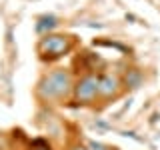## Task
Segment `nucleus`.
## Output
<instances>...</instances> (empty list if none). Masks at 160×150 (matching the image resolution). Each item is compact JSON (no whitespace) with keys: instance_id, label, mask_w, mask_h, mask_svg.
<instances>
[{"instance_id":"obj_1","label":"nucleus","mask_w":160,"mask_h":150,"mask_svg":"<svg viewBox=\"0 0 160 150\" xmlns=\"http://www.w3.org/2000/svg\"><path fill=\"white\" fill-rule=\"evenodd\" d=\"M68 74L66 72H52L48 78L42 80L40 84V94L46 98H54V96H62L68 90Z\"/></svg>"},{"instance_id":"obj_2","label":"nucleus","mask_w":160,"mask_h":150,"mask_svg":"<svg viewBox=\"0 0 160 150\" xmlns=\"http://www.w3.org/2000/svg\"><path fill=\"white\" fill-rule=\"evenodd\" d=\"M40 50H42L46 56L50 58H56L60 54H64L68 50V40L62 36H46L40 44Z\"/></svg>"},{"instance_id":"obj_3","label":"nucleus","mask_w":160,"mask_h":150,"mask_svg":"<svg viewBox=\"0 0 160 150\" xmlns=\"http://www.w3.org/2000/svg\"><path fill=\"white\" fill-rule=\"evenodd\" d=\"M96 92H100V80H96L94 76H86L76 88L78 100H90Z\"/></svg>"},{"instance_id":"obj_4","label":"nucleus","mask_w":160,"mask_h":150,"mask_svg":"<svg viewBox=\"0 0 160 150\" xmlns=\"http://www.w3.org/2000/svg\"><path fill=\"white\" fill-rule=\"evenodd\" d=\"M116 80L114 78H110V76H104L102 80H100V92H104V94H110V92H114L116 90Z\"/></svg>"},{"instance_id":"obj_5","label":"nucleus","mask_w":160,"mask_h":150,"mask_svg":"<svg viewBox=\"0 0 160 150\" xmlns=\"http://www.w3.org/2000/svg\"><path fill=\"white\" fill-rule=\"evenodd\" d=\"M74 150H84V148H74Z\"/></svg>"},{"instance_id":"obj_6","label":"nucleus","mask_w":160,"mask_h":150,"mask_svg":"<svg viewBox=\"0 0 160 150\" xmlns=\"http://www.w3.org/2000/svg\"><path fill=\"white\" fill-rule=\"evenodd\" d=\"M44 150H46V148H44Z\"/></svg>"}]
</instances>
